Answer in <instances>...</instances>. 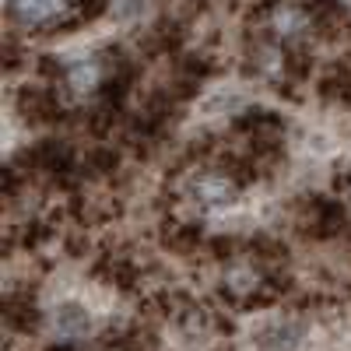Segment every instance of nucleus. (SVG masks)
I'll return each mask as SVG.
<instances>
[{"instance_id": "3", "label": "nucleus", "mask_w": 351, "mask_h": 351, "mask_svg": "<svg viewBox=\"0 0 351 351\" xmlns=\"http://www.w3.org/2000/svg\"><path fill=\"white\" fill-rule=\"evenodd\" d=\"M8 8H11L14 21L36 28V25L53 21L56 14H64V11H67V0H11Z\"/></svg>"}, {"instance_id": "1", "label": "nucleus", "mask_w": 351, "mask_h": 351, "mask_svg": "<svg viewBox=\"0 0 351 351\" xmlns=\"http://www.w3.org/2000/svg\"><path fill=\"white\" fill-rule=\"evenodd\" d=\"M186 197L200 211H225V208H232V200L239 197V186L232 176H225L218 169H200L186 180Z\"/></svg>"}, {"instance_id": "5", "label": "nucleus", "mask_w": 351, "mask_h": 351, "mask_svg": "<svg viewBox=\"0 0 351 351\" xmlns=\"http://www.w3.org/2000/svg\"><path fill=\"white\" fill-rule=\"evenodd\" d=\"M306 25H309V18H306L299 8H278L274 18H271V28H274L281 39H291V36L306 32Z\"/></svg>"}, {"instance_id": "2", "label": "nucleus", "mask_w": 351, "mask_h": 351, "mask_svg": "<svg viewBox=\"0 0 351 351\" xmlns=\"http://www.w3.org/2000/svg\"><path fill=\"white\" fill-rule=\"evenodd\" d=\"M49 324H53L56 337H64V341H84V337H92V330H95V313L88 309L81 299H64V302L53 306Z\"/></svg>"}, {"instance_id": "4", "label": "nucleus", "mask_w": 351, "mask_h": 351, "mask_svg": "<svg viewBox=\"0 0 351 351\" xmlns=\"http://www.w3.org/2000/svg\"><path fill=\"white\" fill-rule=\"evenodd\" d=\"M64 77H67V88L74 95H92L99 88V81H102V64L92 60V56H81V60H74L67 67Z\"/></svg>"}]
</instances>
